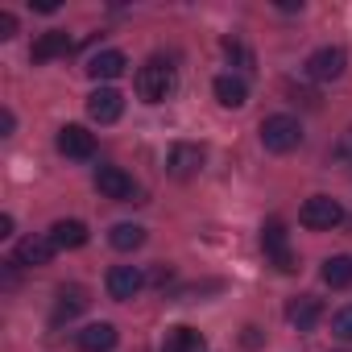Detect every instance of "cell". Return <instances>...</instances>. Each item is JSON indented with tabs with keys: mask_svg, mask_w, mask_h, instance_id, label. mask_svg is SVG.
Wrapping results in <instances>:
<instances>
[{
	"mask_svg": "<svg viewBox=\"0 0 352 352\" xmlns=\"http://www.w3.org/2000/svg\"><path fill=\"white\" fill-rule=\"evenodd\" d=\"M13 124H17V116H13V112L5 108V112H0V133H5V137H9V133H13Z\"/></svg>",
	"mask_w": 352,
	"mask_h": 352,
	"instance_id": "d4e9b609",
	"label": "cell"
},
{
	"mask_svg": "<svg viewBox=\"0 0 352 352\" xmlns=\"http://www.w3.org/2000/svg\"><path fill=\"white\" fill-rule=\"evenodd\" d=\"M261 145L270 149V153H290V149H298L302 145V124L294 120V116H265L261 120Z\"/></svg>",
	"mask_w": 352,
	"mask_h": 352,
	"instance_id": "7a4b0ae2",
	"label": "cell"
},
{
	"mask_svg": "<svg viewBox=\"0 0 352 352\" xmlns=\"http://www.w3.org/2000/svg\"><path fill=\"white\" fill-rule=\"evenodd\" d=\"M323 282H327L331 290L352 286V257H327V261H323Z\"/></svg>",
	"mask_w": 352,
	"mask_h": 352,
	"instance_id": "ffe728a7",
	"label": "cell"
},
{
	"mask_svg": "<svg viewBox=\"0 0 352 352\" xmlns=\"http://www.w3.org/2000/svg\"><path fill=\"white\" fill-rule=\"evenodd\" d=\"M344 67H348V54H344L340 46H323V50H315V54L307 58V75H311L315 83H331V79H340Z\"/></svg>",
	"mask_w": 352,
	"mask_h": 352,
	"instance_id": "5b68a950",
	"label": "cell"
},
{
	"mask_svg": "<svg viewBox=\"0 0 352 352\" xmlns=\"http://www.w3.org/2000/svg\"><path fill=\"white\" fill-rule=\"evenodd\" d=\"M0 236H13V216H9V212L0 216Z\"/></svg>",
	"mask_w": 352,
	"mask_h": 352,
	"instance_id": "4316f807",
	"label": "cell"
},
{
	"mask_svg": "<svg viewBox=\"0 0 352 352\" xmlns=\"http://www.w3.org/2000/svg\"><path fill=\"white\" fill-rule=\"evenodd\" d=\"M319 315H323V302H319L315 294H298V298L286 307V319H290L298 331H311V327L319 323Z\"/></svg>",
	"mask_w": 352,
	"mask_h": 352,
	"instance_id": "4fadbf2b",
	"label": "cell"
},
{
	"mask_svg": "<svg viewBox=\"0 0 352 352\" xmlns=\"http://www.w3.org/2000/svg\"><path fill=\"white\" fill-rule=\"evenodd\" d=\"M50 241H54V249H83L87 245V224L83 220H58L50 228Z\"/></svg>",
	"mask_w": 352,
	"mask_h": 352,
	"instance_id": "d6986e66",
	"label": "cell"
},
{
	"mask_svg": "<svg viewBox=\"0 0 352 352\" xmlns=\"http://www.w3.org/2000/svg\"><path fill=\"white\" fill-rule=\"evenodd\" d=\"M331 331H336L340 340H352V307H340V311L331 315Z\"/></svg>",
	"mask_w": 352,
	"mask_h": 352,
	"instance_id": "7402d4cb",
	"label": "cell"
},
{
	"mask_svg": "<svg viewBox=\"0 0 352 352\" xmlns=\"http://www.w3.org/2000/svg\"><path fill=\"white\" fill-rule=\"evenodd\" d=\"M141 286H145V274H141L137 265H112V270H108V294H112L116 302H129Z\"/></svg>",
	"mask_w": 352,
	"mask_h": 352,
	"instance_id": "8fae6325",
	"label": "cell"
},
{
	"mask_svg": "<svg viewBox=\"0 0 352 352\" xmlns=\"http://www.w3.org/2000/svg\"><path fill=\"white\" fill-rule=\"evenodd\" d=\"M124 67H129V58H124L120 50H100V54L87 63V75H91L96 83H108V79H120Z\"/></svg>",
	"mask_w": 352,
	"mask_h": 352,
	"instance_id": "7c38bea8",
	"label": "cell"
},
{
	"mask_svg": "<svg viewBox=\"0 0 352 352\" xmlns=\"http://www.w3.org/2000/svg\"><path fill=\"white\" fill-rule=\"evenodd\" d=\"M54 241L50 236H25L17 249H13V265H25V270H38V265H50L54 257Z\"/></svg>",
	"mask_w": 352,
	"mask_h": 352,
	"instance_id": "30bf717a",
	"label": "cell"
},
{
	"mask_svg": "<svg viewBox=\"0 0 352 352\" xmlns=\"http://www.w3.org/2000/svg\"><path fill=\"white\" fill-rule=\"evenodd\" d=\"M212 91H216V100H220L224 108H245V104H249V83H245L241 75H220V79L212 83Z\"/></svg>",
	"mask_w": 352,
	"mask_h": 352,
	"instance_id": "9a60e30c",
	"label": "cell"
},
{
	"mask_svg": "<svg viewBox=\"0 0 352 352\" xmlns=\"http://www.w3.org/2000/svg\"><path fill=\"white\" fill-rule=\"evenodd\" d=\"M162 352H208V340H204L195 327L179 323V327H170V331H166V340H162Z\"/></svg>",
	"mask_w": 352,
	"mask_h": 352,
	"instance_id": "5bb4252c",
	"label": "cell"
},
{
	"mask_svg": "<svg viewBox=\"0 0 352 352\" xmlns=\"http://www.w3.org/2000/svg\"><path fill=\"white\" fill-rule=\"evenodd\" d=\"M96 191H100L104 199H116V204H129V199L137 195L133 179H129L120 166H100V170H96Z\"/></svg>",
	"mask_w": 352,
	"mask_h": 352,
	"instance_id": "8992f818",
	"label": "cell"
},
{
	"mask_svg": "<svg viewBox=\"0 0 352 352\" xmlns=\"http://www.w3.org/2000/svg\"><path fill=\"white\" fill-rule=\"evenodd\" d=\"M79 348L83 352H112L116 348V327L112 323H87L79 331Z\"/></svg>",
	"mask_w": 352,
	"mask_h": 352,
	"instance_id": "e0dca14e",
	"label": "cell"
},
{
	"mask_svg": "<svg viewBox=\"0 0 352 352\" xmlns=\"http://www.w3.org/2000/svg\"><path fill=\"white\" fill-rule=\"evenodd\" d=\"M58 153L63 157H75V162H87L96 153V137L83 124H63L58 129Z\"/></svg>",
	"mask_w": 352,
	"mask_h": 352,
	"instance_id": "9c48e42d",
	"label": "cell"
},
{
	"mask_svg": "<svg viewBox=\"0 0 352 352\" xmlns=\"http://www.w3.org/2000/svg\"><path fill=\"white\" fill-rule=\"evenodd\" d=\"M340 220H344V208H340L331 195H311V199L302 204V212H298V224L311 228V232H331Z\"/></svg>",
	"mask_w": 352,
	"mask_h": 352,
	"instance_id": "3957f363",
	"label": "cell"
},
{
	"mask_svg": "<svg viewBox=\"0 0 352 352\" xmlns=\"http://www.w3.org/2000/svg\"><path fill=\"white\" fill-rule=\"evenodd\" d=\"M13 34H17V17H13V13H0V38L9 42Z\"/></svg>",
	"mask_w": 352,
	"mask_h": 352,
	"instance_id": "cb8c5ba5",
	"label": "cell"
},
{
	"mask_svg": "<svg viewBox=\"0 0 352 352\" xmlns=\"http://www.w3.org/2000/svg\"><path fill=\"white\" fill-rule=\"evenodd\" d=\"M34 9H38V13H54V9H58V0H38Z\"/></svg>",
	"mask_w": 352,
	"mask_h": 352,
	"instance_id": "83f0119b",
	"label": "cell"
},
{
	"mask_svg": "<svg viewBox=\"0 0 352 352\" xmlns=\"http://www.w3.org/2000/svg\"><path fill=\"white\" fill-rule=\"evenodd\" d=\"M58 54H71V38H67L63 30L42 34V38L34 42V50H30V58H34V63H50V58H58Z\"/></svg>",
	"mask_w": 352,
	"mask_h": 352,
	"instance_id": "ac0fdd59",
	"label": "cell"
},
{
	"mask_svg": "<svg viewBox=\"0 0 352 352\" xmlns=\"http://www.w3.org/2000/svg\"><path fill=\"white\" fill-rule=\"evenodd\" d=\"M87 290L83 286H58V302H54V323H67L75 319L79 311H87Z\"/></svg>",
	"mask_w": 352,
	"mask_h": 352,
	"instance_id": "2e32d148",
	"label": "cell"
},
{
	"mask_svg": "<svg viewBox=\"0 0 352 352\" xmlns=\"http://www.w3.org/2000/svg\"><path fill=\"white\" fill-rule=\"evenodd\" d=\"M261 249H265V257H270L274 270H282V274H294L298 270L294 265V253H290V232H286L282 220H270L261 228Z\"/></svg>",
	"mask_w": 352,
	"mask_h": 352,
	"instance_id": "277c9868",
	"label": "cell"
},
{
	"mask_svg": "<svg viewBox=\"0 0 352 352\" xmlns=\"http://www.w3.org/2000/svg\"><path fill=\"white\" fill-rule=\"evenodd\" d=\"M174 87H179V75H174V67L162 63V58H149V63L137 71V96H141L145 104H162V100H170Z\"/></svg>",
	"mask_w": 352,
	"mask_h": 352,
	"instance_id": "6da1fadb",
	"label": "cell"
},
{
	"mask_svg": "<svg viewBox=\"0 0 352 352\" xmlns=\"http://www.w3.org/2000/svg\"><path fill=\"white\" fill-rule=\"evenodd\" d=\"M108 241H112V249L133 253V249H141V245H145V228H137V224H116V228L108 232Z\"/></svg>",
	"mask_w": 352,
	"mask_h": 352,
	"instance_id": "44dd1931",
	"label": "cell"
},
{
	"mask_svg": "<svg viewBox=\"0 0 352 352\" xmlns=\"http://www.w3.org/2000/svg\"><path fill=\"white\" fill-rule=\"evenodd\" d=\"M224 54H228V58H236L241 67H253V54H249L241 42H224Z\"/></svg>",
	"mask_w": 352,
	"mask_h": 352,
	"instance_id": "603a6c76",
	"label": "cell"
},
{
	"mask_svg": "<svg viewBox=\"0 0 352 352\" xmlns=\"http://www.w3.org/2000/svg\"><path fill=\"white\" fill-rule=\"evenodd\" d=\"M166 170L174 174V179H195V174L204 170V145L179 141V145L170 149V157H166Z\"/></svg>",
	"mask_w": 352,
	"mask_h": 352,
	"instance_id": "52a82bcc",
	"label": "cell"
},
{
	"mask_svg": "<svg viewBox=\"0 0 352 352\" xmlns=\"http://www.w3.org/2000/svg\"><path fill=\"white\" fill-rule=\"evenodd\" d=\"M261 344V331L257 327H245V348H257Z\"/></svg>",
	"mask_w": 352,
	"mask_h": 352,
	"instance_id": "484cf974",
	"label": "cell"
},
{
	"mask_svg": "<svg viewBox=\"0 0 352 352\" xmlns=\"http://www.w3.org/2000/svg\"><path fill=\"white\" fill-rule=\"evenodd\" d=\"M120 112H124V96L116 87H96L87 96V116L96 124H112V120H120Z\"/></svg>",
	"mask_w": 352,
	"mask_h": 352,
	"instance_id": "ba28073f",
	"label": "cell"
}]
</instances>
